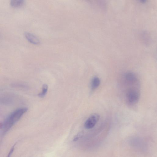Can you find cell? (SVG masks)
I'll return each mask as SVG.
<instances>
[{
  "label": "cell",
  "instance_id": "obj_11",
  "mask_svg": "<svg viewBox=\"0 0 157 157\" xmlns=\"http://www.w3.org/2000/svg\"><path fill=\"white\" fill-rule=\"evenodd\" d=\"M83 135V132H81L78 133L75 136L73 139V141H77V140H79L82 137Z\"/></svg>",
  "mask_w": 157,
  "mask_h": 157
},
{
  "label": "cell",
  "instance_id": "obj_7",
  "mask_svg": "<svg viewBox=\"0 0 157 157\" xmlns=\"http://www.w3.org/2000/svg\"><path fill=\"white\" fill-rule=\"evenodd\" d=\"M24 3V0H10V5L14 8L21 7Z\"/></svg>",
  "mask_w": 157,
  "mask_h": 157
},
{
  "label": "cell",
  "instance_id": "obj_5",
  "mask_svg": "<svg viewBox=\"0 0 157 157\" xmlns=\"http://www.w3.org/2000/svg\"><path fill=\"white\" fill-rule=\"evenodd\" d=\"M25 36L28 40L31 43L37 45L40 43V41L38 38L34 35L29 32L25 33Z\"/></svg>",
  "mask_w": 157,
  "mask_h": 157
},
{
  "label": "cell",
  "instance_id": "obj_14",
  "mask_svg": "<svg viewBox=\"0 0 157 157\" xmlns=\"http://www.w3.org/2000/svg\"><path fill=\"white\" fill-rule=\"evenodd\" d=\"M140 1L142 3H144L146 2L147 0H140Z\"/></svg>",
  "mask_w": 157,
  "mask_h": 157
},
{
  "label": "cell",
  "instance_id": "obj_8",
  "mask_svg": "<svg viewBox=\"0 0 157 157\" xmlns=\"http://www.w3.org/2000/svg\"><path fill=\"white\" fill-rule=\"evenodd\" d=\"M11 86L13 88H26L27 86L25 83L21 82H15L11 84Z\"/></svg>",
  "mask_w": 157,
  "mask_h": 157
},
{
  "label": "cell",
  "instance_id": "obj_9",
  "mask_svg": "<svg viewBox=\"0 0 157 157\" xmlns=\"http://www.w3.org/2000/svg\"><path fill=\"white\" fill-rule=\"evenodd\" d=\"M48 89V85L46 84L42 86V92L38 94V96L41 98H43L44 97L47 93Z\"/></svg>",
  "mask_w": 157,
  "mask_h": 157
},
{
  "label": "cell",
  "instance_id": "obj_6",
  "mask_svg": "<svg viewBox=\"0 0 157 157\" xmlns=\"http://www.w3.org/2000/svg\"><path fill=\"white\" fill-rule=\"evenodd\" d=\"M100 81L99 77L97 76L94 77L92 79L91 83L92 90L94 91L97 89L99 86Z\"/></svg>",
  "mask_w": 157,
  "mask_h": 157
},
{
  "label": "cell",
  "instance_id": "obj_1",
  "mask_svg": "<svg viewBox=\"0 0 157 157\" xmlns=\"http://www.w3.org/2000/svg\"><path fill=\"white\" fill-rule=\"evenodd\" d=\"M27 108H20L16 110L10 115L3 123V133H6L15 123L18 122L28 110Z\"/></svg>",
  "mask_w": 157,
  "mask_h": 157
},
{
  "label": "cell",
  "instance_id": "obj_2",
  "mask_svg": "<svg viewBox=\"0 0 157 157\" xmlns=\"http://www.w3.org/2000/svg\"><path fill=\"white\" fill-rule=\"evenodd\" d=\"M126 96L129 103L131 104H134L137 103L139 99L140 92L137 88L132 87L127 90Z\"/></svg>",
  "mask_w": 157,
  "mask_h": 157
},
{
  "label": "cell",
  "instance_id": "obj_13",
  "mask_svg": "<svg viewBox=\"0 0 157 157\" xmlns=\"http://www.w3.org/2000/svg\"><path fill=\"white\" fill-rule=\"evenodd\" d=\"M3 127V123L0 122V129H2Z\"/></svg>",
  "mask_w": 157,
  "mask_h": 157
},
{
  "label": "cell",
  "instance_id": "obj_12",
  "mask_svg": "<svg viewBox=\"0 0 157 157\" xmlns=\"http://www.w3.org/2000/svg\"><path fill=\"white\" fill-rule=\"evenodd\" d=\"M16 143H15L14 145L13 146V147L12 148H11L9 152V154H8V157L10 156L11 155H12V154L14 152V150L15 147V146L16 145Z\"/></svg>",
  "mask_w": 157,
  "mask_h": 157
},
{
  "label": "cell",
  "instance_id": "obj_4",
  "mask_svg": "<svg viewBox=\"0 0 157 157\" xmlns=\"http://www.w3.org/2000/svg\"><path fill=\"white\" fill-rule=\"evenodd\" d=\"M126 83L128 85H138L139 82L137 76L132 72H127L124 76Z\"/></svg>",
  "mask_w": 157,
  "mask_h": 157
},
{
  "label": "cell",
  "instance_id": "obj_3",
  "mask_svg": "<svg viewBox=\"0 0 157 157\" xmlns=\"http://www.w3.org/2000/svg\"><path fill=\"white\" fill-rule=\"evenodd\" d=\"M99 117V115L98 114H95L91 115L85 122V128L89 129L93 128L97 124Z\"/></svg>",
  "mask_w": 157,
  "mask_h": 157
},
{
  "label": "cell",
  "instance_id": "obj_15",
  "mask_svg": "<svg viewBox=\"0 0 157 157\" xmlns=\"http://www.w3.org/2000/svg\"><path fill=\"white\" fill-rule=\"evenodd\" d=\"M88 1H89V0H88Z\"/></svg>",
  "mask_w": 157,
  "mask_h": 157
},
{
  "label": "cell",
  "instance_id": "obj_10",
  "mask_svg": "<svg viewBox=\"0 0 157 157\" xmlns=\"http://www.w3.org/2000/svg\"><path fill=\"white\" fill-rule=\"evenodd\" d=\"M10 99L8 98H0V102L2 104H9L11 103Z\"/></svg>",
  "mask_w": 157,
  "mask_h": 157
}]
</instances>
